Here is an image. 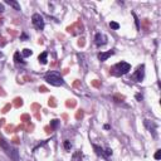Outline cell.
Wrapping results in <instances>:
<instances>
[{
  "label": "cell",
  "instance_id": "8fae6325",
  "mask_svg": "<svg viewBox=\"0 0 161 161\" xmlns=\"http://www.w3.org/2000/svg\"><path fill=\"white\" fill-rule=\"evenodd\" d=\"M5 4H8V5H10V6H13L15 10H20V5H19V3L18 2H14V0H6L5 2Z\"/></svg>",
  "mask_w": 161,
  "mask_h": 161
},
{
  "label": "cell",
  "instance_id": "7402d4cb",
  "mask_svg": "<svg viewBox=\"0 0 161 161\" xmlns=\"http://www.w3.org/2000/svg\"><path fill=\"white\" fill-rule=\"evenodd\" d=\"M5 10V8H4V5L3 4H0V13H3Z\"/></svg>",
  "mask_w": 161,
  "mask_h": 161
},
{
  "label": "cell",
  "instance_id": "5bb4252c",
  "mask_svg": "<svg viewBox=\"0 0 161 161\" xmlns=\"http://www.w3.org/2000/svg\"><path fill=\"white\" fill-rule=\"evenodd\" d=\"M109 156H112V150L109 149V147H107V149H103V156H102V157H105V159H108Z\"/></svg>",
  "mask_w": 161,
  "mask_h": 161
},
{
  "label": "cell",
  "instance_id": "4fadbf2b",
  "mask_svg": "<svg viewBox=\"0 0 161 161\" xmlns=\"http://www.w3.org/2000/svg\"><path fill=\"white\" fill-rule=\"evenodd\" d=\"M14 61H15L16 64H19V63H25V62L23 61V57L20 55L19 52H15V54H14Z\"/></svg>",
  "mask_w": 161,
  "mask_h": 161
},
{
  "label": "cell",
  "instance_id": "30bf717a",
  "mask_svg": "<svg viewBox=\"0 0 161 161\" xmlns=\"http://www.w3.org/2000/svg\"><path fill=\"white\" fill-rule=\"evenodd\" d=\"M9 157L13 160V161H19V151L16 149H12L10 154H9Z\"/></svg>",
  "mask_w": 161,
  "mask_h": 161
},
{
  "label": "cell",
  "instance_id": "7a4b0ae2",
  "mask_svg": "<svg viewBox=\"0 0 161 161\" xmlns=\"http://www.w3.org/2000/svg\"><path fill=\"white\" fill-rule=\"evenodd\" d=\"M131 71V64L126 63V62H120L115 64L112 68H111V73L116 77H121V75H125Z\"/></svg>",
  "mask_w": 161,
  "mask_h": 161
},
{
  "label": "cell",
  "instance_id": "cb8c5ba5",
  "mask_svg": "<svg viewBox=\"0 0 161 161\" xmlns=\"http://www.w3.org/2000/svg\"><path fill=\"white\" fill-rule=\"evenodd\" d=\"M109 129H111V126H109V125H105V130H109Z\"/></svg>",
  "mask_w": 161,
  "mask_h": 161
},
{
  "label": "cell",
  "instance_id": "e0dca14e",
  "mask_svg": "<svg viewBox=\"0 0 161 161\" xmlns=\"http://www.w3.org/2000/svg\"><path fill=\"white\" fill-rule=\"evenodd\" d=\"M109 28L113 29V30H118V29H120V24L116 23V22H111V23H109Z\"/></svg>",
  "mask_w": 161,
  "mask_h": 161
},
{
  "label": "cell",
  "instance_id": "52a82bcc",
  "mask_svg": "<svg viewBox=\"0 0 161 161\" xmlns=\"http://www.w3.org/2000/svg\"><path fill=\"white\" fill-rule=\"evenodd\" d=\"M115 54V50L113 49H111V50H108V52H101V53H98V59L101 62H105V61H107V59L111 57V55H113Z\"/></svg>",
  "mask_w": 161,
  "mask_h": 161
},
{
  "label": "cell",
  "instance_id": "2e32d148",
  "mask_svg": "<svg viewBox=\"0 0 161 161\" xmlns=\"http://www.w3.org/2000/svg\"><path fill=\"white\" fill-rule=\"evenodd\" d=\"M63 146H64L65 151H71V149H72V143H71V141H68V140H65V141L63 142Z\"/></svg>",
  "mask_w": 161,
  "mask_h": 161
},
{
  "label": "cell",
  "instance_id": "9a60e30c",
  "mask_svg": "<svg viewBox=\"0 0 161 161\" xmlns=\"http://www.w3.org/2000/svg\"><path fill=\"white\" fill-rule=\"evenodd\" d=\"M33 54V52L30 49H28V48H25V49H23V52H22V57H24V58H28V57H30Z\"/></svg>",
  "mask_w": 161,
  "mask_h": 161
},
{
  "label": "cell",
  "instance_id": "d6986e66",
  "mask_svg": "<svg viewBox=\"0 0 161 161\" xmlns=\"http://www.w3.org/2000/svg\"><path fill=\"white\" fill-rule=\"evenodd\" d=\"M132 16H133V19H135V23H136V28H137V30H140V20H139V18H137V15L135 14V13H132Z\"/></svg>",
  "mask_w": 161,
  "mask_h": 161
},
{
  "label": "cell",
  "instance_id": "6da1fadb",
  "mask_svg": "<svg viewBox=\"0 0 161 161\" xmlns=\"http://www.w3.org/2000/svg\"><path fill=\"white\" fill-rule=\"evenodd\" d=\"M44 79L49 83V84H52V86H54V87H61V86H64V79H63V77L59 73H57V72H48L47 74H45V77H44Z\"/></svg>",
  "mask_w": 161,
  "mask_h": 161
},
{
  "label": "cell",
  "instance_id": "8992f818",
  "mask_svg": "<svg viewBox=\"0 0 161 161\" xmlns=\"http://www.w3.org/2000/svg\"><path fill=\"white\" fill-rule=\"evenodd\" d=\"M107 40H108V38H107L106 34H103V33H97V34L95 35V43H96L97 47L105 45L107 43Z\"/></svg>",
  "mask_w": 161,
  "mask_h": 161
},
{
  "label": "cell",
  "instance_id": "7c38bea8",
  "mask_svg": "<svg viewBox=\"0 0 161 161\" xmlns=\"http://www.w3.org/2000/svg\"><path fill=\"white\" fill-rule=\"evenodd\" d=\"M92 147H93V150H95V152H96V154H97L98 156H103V149L101 147V146L95 145V143H93Z\"/></svg>",
  "mask_w": 161,
  "mask_h": 161
},
{
  "label": "cell",
  "instance_id": "9c48e42d",
  "mask_svg": "<svg viewBox=\"0 0 161 161\" xmlns=\"http://www.w3.org/2000/svg\"><path fill=\"white\" fill-rule=\"evenodd\" d=\"M38 61H39L40 64H47L48 63V53L47 52H43L42 54H39Z\"/></svg>",
  "mask_w": 161,
  "mask_h": 161
},
{
  "label": "cell",
  "instance_id": "5b68a950",
  "mask_svg": "<svg viewBox=\"0 0 161 161\" xmlns=\"http://www.w3.org/2000/svg\"><path fill=\"white\" fill-rule=\"evenodd\" d=\"M143 125H145V127L151 132L152 137L156 139L157 137V132H156V130H157V123L154 122V121H150V120H145V121H143Z\"/></svg>",
  "mask_w": 161,
  "mask_h": 161
},
{
  "label": "cell",
  "instance_id": "ba28073f",
  "mask_svg": "<svg viewBox=\"0 0 161 161\" xmlns=\"http://www.w3.org/2000/svg\"><path fill=\"white\" fill-rule=\"evenodd\" d=\"M0 147H2L4 151H5V154L9 156V154H10V151H12V149L13 147H10V145L8 143V141H5L3 137H0Z\"/></svg>",
  "mask_w": 161,
  "mask_h": 161
},
{
  "label": "cell",
  "instance_id": "277c9868",
  "mask_svg": "<svg viewBox=\"0 0 161 161\" xmlns=\"http://www.w3.org/2000/svg\"><path fill=\"white\" fill-rule=\"evenodd\" d=\"M143 78H145V65L141 64V65L137 67L136 72L132 74V79L136 81V82H142Z\"/></svg>",
  "mask_w": 161,
  "mask_h": 161
},
{
  "label": "cell",
  "instance_id": "44dd1931",
  "mask_svg": "<svg viewBox=\"0 0 161 161\" xmlns=\"http://www.w3.org/2000/svg\"><path fill=\"white\" fill-rule=\"evenodd\" d=\"M136 99L139 101V102H141V101L143 99V96H142V95H140V93H137V95H136Z\"/></svg>",
  "mask_w": 161,
  "mask_h": 161
},
{
  "label": "cell",
  "instance_id": "ac0fdd59",
  "mask_svg": "<svg viewBox=\"0 0 161 161\" xmlns=\"http://www.w3.org/2000/svg\"><path fill=\"white\" fill-rule=\"evenodd\" d=\"M59 123H61V121H59V120H53V121H50V126H52V129H54V130L59 126Z\"/></svg>",
  "mask_w": 161,
  "mask_h": 161
},
{
  "label": "cell",
  "instance_id": "3957f363",
  "mask_svg": "<svg viewBox=\"0 0 161 161\" xmlns=\"http://www.w3.org/2000/svg\"><path fill=\"white\" fill-rule=\"evenodd\" d=\"M32 23L35 27L37 30H43L44 29V25H45L44 24V19H43V16H42L40 14H38V13L33 14V16H32Z\"/></svg>",
  "mask_w": 161,
  "mask_h": 161
},
{
  "label": "cell",
  "instance_id": "603a6c76",
  "mask_svg": "<svg viewBox=\"0 0 161 161\" xmlns=\"http://www.w3.org/2000/svg\"><path fill=\"white\" fill-rule=\"evenodd\" d=\"M22 39H24V40L28 39V35H27V34H22Z\"/></svg>",
  "mask_w": 161,
  "mask_h": 161
},
{
  "label": "cell",
  "instance_id": "ffe728a7",
  "mask_svg": "<svg viewBox=\"0 0 161 161\" xmlns=\"http://www.w3.org/2000/svg\"><path fill=\"white\" fill-rule=\"evenodd\" d=\"M155 160H160V157H161V150H157L156 151V154H155Z\"/></svg>",
  "mask_w": 161,
  "mask_h": 161
}]
</instances>
